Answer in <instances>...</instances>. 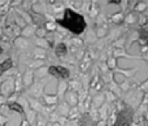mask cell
<instances>
[{"label": "cell", "mask_w": 148, "mask_h": 126, "mask_svg": "<svg viewBox=\"0 0 148 126\" xmlns=\"http://www.w3.org/2000/svg\"><path fill=\"white\" fill-rule=\"evenodd\" d=\"M3 53V48H1V47H0V55H1Z\"/></svg>", "instance_id": "30bf717a"}, {"label": "cell", "mask_w": 148, "mask_h": 126, "mask_svg": "<svg viewBox=\"0 0 148 126\" xmlns=\"http://www.w3.org/2000/svg\"><path fill=\"white\" fill-rule=\"evenodd\" d=\"M60 26L68 29L69 31H72L75 35L82 34L86 30V20L83 18V16L79 14V13L74 12L73 9H65L64 12V17L59 18L56 21Z\"/></svg>", "instance_id": "6da1fadb"}, {"label": "cell", "mask_w": 148, "mask_h": 126, "mask_svg": "<svg viewBox=\"0 0 148 126\" xmlns=\"http://www.w3.org/2000/svg\"><path fill=\"white\" fill-rule=\"evenodd\" d=\"M8 107H9L10 111H16V112H18L20 114H23V108L18 103H9L8 104Z\"/></svg>", "instance_id": "ba28073f"}, {"label": "cell", "mask_w": 148, "mask_h": 126, "mask_svg": "<svg viewBox=\"0 0 148 126\" xmlns=\"http://www.w3.org/2000/svg\"><path fill=\"white\" fill-rule=\"evenodd\" d=\"M78 126H96V121L92 120V117L88 113H84L83 116L79 118Z\"/></svg>", "instance_id": "277c9868"}, {"label": "cell", "mask_w": 148, "mask_h": 126, "mask_svg": "<svg viewBox=\"0 0 148 126\" xmlns=\"http://www.w3.org/2000/svg\"><path fill=\"white\" fill-rule=\"evenodd\" d=\"M48 74L49 75H53L56 78H68L69 77V70L64 66H60V65H52V66L48 68Z\"/></svg>", "instance_id": "3957f363"}, {"label": "cell", "mask_w": 148, "mask_h": 126, "mask_svg": "<svg viewBox=\"0 0 148 126\" xmlns=\"http://www.w3.org/2000/svg\"><path fill=\"white\" fill-rule=\"evenodd\" d=\"M66 52H68V47L65 46L64 43L57 44V47H56V55L57 56H64V55H66Z\"/></svg>", "instance_id": "8992f818"}, {"label": "cell", "mask_w": 148, "mask_h": 126, "mask_svg": "<svg viewBox=\"0 0 148 126\" xmlns=\"http://www.w3.org/2000/svg\"><path fill=\"white\" fill-rule=\"evenodd\" d=\"M108 3H109V4H120L121 1H118V0H109Z\"/></svg>", "instance_id": "9c48e42d"}, {"label": "cell", "mask_w": 148, "mask_h": 126, "mask_svg": "<svg viewBox=\"0 0 148 126\" xmlns=\"http://www.w3.org/2000/svg\"><path fill=\"white\" fill-rule=\"evenodd\" d=\"M133 109L122 108L120 111V113L117 114V118H116V122L113 124V126H130L131 122H133Z\"/></svg>", "instance_id": "7a4b0ae2"}, {"label": "cell", "mask_w": 148, "mask_h": 126, "mask_svg": "<svg viewBox=\"0 0 148 126\" xmlns=\"http://www.w3.org/2000/svg\"><path fill=\"white\" fill-rule=\"evenodd\" d=\"M139 40L143 44L148 46V29H142V30H139Z\"/></svg>", "instance_id": "5b68a950"}, {"label": "cell", "mask_w": 148, "mask_h": 126, "mask_svg": "<svg viewBox=\"0 0 148 126\" xmlns=\"http://www.w3.org/2000/svg\"><path fill=\"white\" fill-rule=\"evenodd\" d=\"M12 64H13L12 59H7L4 62H3V64H0V74H1V73H4L5 70L10 69V68H12Z\"/></svg>", "instance_id": "52a82bcc"}]
</instances>
